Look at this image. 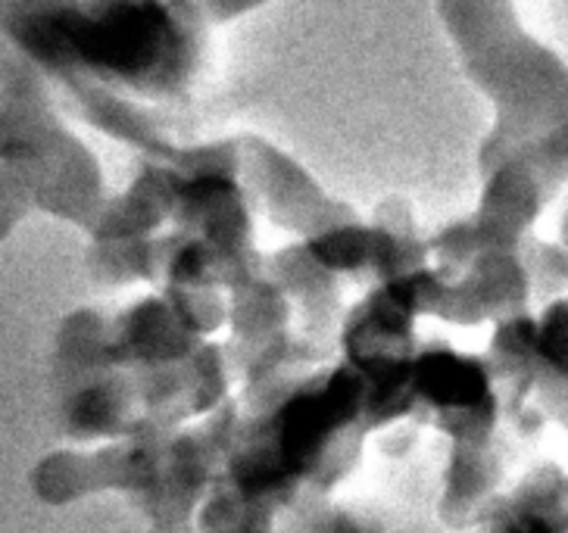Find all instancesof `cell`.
Here are the masks:
<instances>
[{
  "instance_id": "obj_1",
  "label": "cell",
  "mask_w": 568,
  "mask_h": 533,
  "mask_svg": "<svg viewBox=\"0 0 568 533\" xmlns=\"http://www.w3.org/2000/svg\"><path fill=\"white\" fill-rule=\"evenodd\" d=\"M7 32L38 72L116 82L141 98H179L203 48V22L175 0H26Z\"/></svg>"
},
{
  "instance_id": "obj_2",
  "label": "cell",
  "mask_w": 568,
  "mask_h": 533,
  "mask_svg": "<svg viewBox=\"0 0 568 533\" xmlns=\"http://www.w3.org/2000/svg\"><path fill=\"white\" fill-rule=\"evenodd\" d=\"M481 91L497 103L485 144L494 168L506 156L568 122V66L518 25L513 0H440Z\"/></svg>"
},
{
  "instance_id": "obj_3",
  "label": "cell",
  "mask_w": 568,
  "mask_h": 533,
  "mask_svg": "<svg viewBox=\"0 0 568 533\" xmlns=\"http://www.w3.org/2000/svg\"><path fill=\"white\" fill-rule=\"evenodd\" d=\"M175 3L203 25H213V22H229L241 13H251L266 0H175Z\"/></svg>"
}]
</instances>
